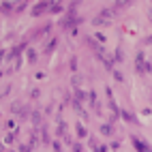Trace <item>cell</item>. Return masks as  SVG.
Masks as SVG:
<instances>
[{"label":"cell","instance_id":"obj_1","mask_svg":"<svg viewBox=\"0 0 152 152\" xmlns=\"http://www.w3.org/2000/svg\"><path fill=\"white\" fill-rule=\"evenodd\" d=\"M133 144H135V148H137L139 152H148V146H144V141H141V139L133 137Z\"/></svg>","mask_w":152,"mask_h":152},{"label":"cell","instance_id":"obj_4","mask_svg":"<svg viewBox=\"0 0 152 152\" xmlns=\"http://www.w3.org/2000/svg\"><path fill=\"white\" fill-rule=\"evenodd\" d=\"M146 41H148V43H152V37H148V39H146Z\"/></svg>","mask_w":152,"mask_h":152},{"label":"cell","instance_id":"obj_2","mask_svg":"<svg viewBox=\"0 0 152 152\" xmlns=\"http://www.w3.org/2000/svg\"><path fill=\"white\" fill-rule=\"evenodd\" d=\"M101 133H103V135H109V133H111V126H101Z\"/></svg>","mask_w":152,"mask_h":152},{"label":"cell","instance_id":"obj_3","mask_svg":"<svg viewBox=\"0 0 152 152\" xmlns=\"http://www.w3.org/2000/svg\"><path fill=\"white\" fill-rule=\"evenodd\" d=\"M77 133H79V137H84V135H86V131H84V126H82V124L77 126Z\"/></svg>","mask_w":152,"mask_h":152}]
</instances>
